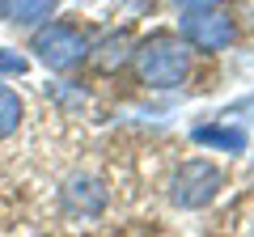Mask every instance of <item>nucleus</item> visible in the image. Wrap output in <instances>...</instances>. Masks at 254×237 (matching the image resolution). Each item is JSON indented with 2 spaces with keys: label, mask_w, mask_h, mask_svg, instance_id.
Listing matches in <instances>:
<instances>
[{
  "label": "nucleus",
  "mask_w": 254,
  "mask_h": 237,
  "mask_svg": "<svg viewBox=\"0 0 254 237\" xmlns=\"http://www.w3.org/2000/svg\"><path fill=\"white\" fill-rule=\"evenodd\" d=\"M131 64H136L140 85H148V89H178V85L190 76V47L182 43L178 34L157 30V34H148L144 43H136Z\"/></svg>",
  "instance_id": "f257e3e1"
},
{
  "label": "nucleus",
  "mask_w": 254,
  "mask_h": 237,
  "mask_svg": "<svg viewBox=\"0 0 254 237\" xmlns=\"http://www.w3.org/2000/svg\"><path fill=\"white\" fill-rule=\"evenodd\" d=\"M34 51H38V59H43L51 72H72L76 64L89 59L93 43H89V34H85L81 26H72V21H51V26H38Z\"/></svg>",
  "instance_id": "f03ea898"
},
{
  "label": "nucleus",
  "mask_w": 254,
  "mask_h": 237,
  "mask_svg": "<svg viewBox=\"0 0 254 237\" xmlns=\"http://www.w3.org/2000/svg\"><path fill=\"white\" fill-rule=\"evenodd\" d=\"M220 186H225L220 165L195 157V161H182L178 170H174V178H170V199L178 203V208L195 212V208H208V203L220 195Z\"/></svg>",
  "instance_id": "7ed1b4c3"
},
{
  "label": "nucleus",
  "mask_w": 254,
  "mask_h": 237,
  "mask_svg": "<svg viewBox=\"0 0 254 237\" xmlns=\"http://www.w3.org/2000/svg\"><path fill=\"white\" fill-rule=\"evenodd\" d=\"M182 43L195 47V51H225V47H233L237 38V26L233 17H225L220 9H208V13H187L182 17Z\"/></svg>",
  "instance_id": "20e7f679"
},
{
  "label": "nucleus",
  "mask_w": 254,
  "mask_h": 237,
  "mask_svg": "<svg viewBox=\"0 0 254 237\" xmlns=\"http://www.w3.org/2000/svg\"><path fill=\"white\" fill-rule=\"evenodd\" d=\"M106 199H110L106 186H102V178H93V174H72V178L60 186V208L72 220H98L102 212H106Z\"/></svg>",
  "instance_id": "39448f33"
},
{
  "label": "nucleus",
  "mask_w": 254,
  "mask_h": 237,
  "mask_svg": "<svg viewBox=\"0 0 254 237\" xmlns=\"http://www.w3.org/2000/svg\"><path fill=\"white\" fill-rule=\"evenodd\" d=\"M131 51H136V38L127 34V30H119V34H106L98 43V51H89V59L102 68V72H115V68H123L127 59H131Z\"/></svg>",
  "instance_id": "423d86ee"
},
{
  "label": "nucleus",
  "mask_w": 254,
  "mask_h": 237,
  "mask_svg": "<svg viewBox=\"0 0 254 237\" xmlns=\"http://www.w3.org/2000/svg\"><path fill=\"white\" fill-rule=\"evenodd\" d=\"M55 13V0H0V17H9L13 26H43Z\"/></svg>",
  "instance_id": "0eeeda50"
},
{
  "label": "nucleus",
  "mask_w": 254,
  "mask_h": 237,
  "mask_svg": "<svg viewBox=\"0 0 254 237\" xmlns=\"http://www.w3.org/2000/svg\"><path fill=\"white\" fill-rule=\"evenodd\" d=\"M195 144H212V148H225V153H242L246 148V131L242 127H195Z\"/></svg>",
  "instance_id": "6e6552de"
},
{
  "label": "nucleus",
  "mask_w": 254,
  "mask_h": 237,
  "mask_svg": "<svg viewBox=\"0 0 254 237\" xmlns=\"http://www.w3.org/2000/svg\"><path fill=\"white\" fill-rule=\"evenodd\" d=\"M21 118H26V102L17 98V89L0 85V140H9L21 127Z\"/></svg>",
  "instance_id": "1a4fd4ad"
},
{
  "label": "nucleus",
  "mask_w": 254,
  "mask_h": 237,
  "mask_svg": "<svg viewBox=\"0 0 254 237\" xmlns=\"http://www.w3.org/2000/svg\"><path fill=\"white\" fill-rule=\"evenodd\" d=\"M30 68V59L21 51H9V47H0V76H21Z\"/></svg>",
  "instance_id": "9d476101"
},
{
  "label": "nucleus",
  "mask_w": 254,
  "mask_h": 237,
  "mask_svg": "<svg viewBox=\"0 0 254 237\" xmlns=\"http://www.w3.org/2000/svg\"><path fill=\"white\" fill-rule=\"evenodd\" d=\"M182 13H208V9H216L220 0H174Z\"/></svg>",
  "instance_id": "9b49d317"
}]
</instances>
